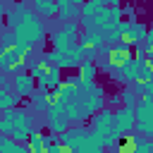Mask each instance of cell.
<instances>
[{
	"label": "cell",
	"mask_w": 153,
	"mask_h": 153,
	"mask_svg": "<svg viewBox=\"0 0 153 153\" xmlns=\"http://www.w3.org/2000/svg\"><path fill=\"white\" fill-rule=\"evenodd\" d=\"M31 131H33V117H31V112L17 110V108H10V110L2 112V117H0V134H7L14 141L24 143Z\"/></svg>",
	"instance_id": "cell-1"
},
{
	"label": "cell",
	"mask_w": 153,
	"mask_h": 153,
	"mask_svg": "<svg viewBox=\"0 0 153 153\" xmlns=\"http://www.w3.org/2000/svg\"><path fill=\"white\" fill-rule=\"evenodd\" d=\"M12 31H14V36H17V43H19V45H26V48H33V45L43 43L45 36H48L45 24H43L33 12L26 14V17L19 22V26L12 29Z\"/></svg>",
	"instance_id": "cell-2"
},
{
	"label": "cell",
	"mask_w": 153,
	"mask_h": 153,
	"mask_svg": "<svg viewBox=\"0 0 153 153\" xmlns=\"http://www.w3.org/2000/svg\"><path fill=\"white\" fill-rule=\"evenodd\" d=\"M91 127H93V131L98 134V139L103 141L105 148H110L112 141L117 139V136H115V112H112L110 108L98 110L96 117H93V122H91Z\"/></svg>",
	"instance_id": "cell-3"
},
{
	"label": "cell",
	"mask_w": 153,
	"mask_h": 153,
	"mask_svg": "<svg viewBox=\"0 0 153 153\" xmlns=\"http://www.w3.org/2000/svg\"><path fill=\"white\" fill-rule=\"evenodd\" d=\"M31 53V48H26V45H12V48H7V50H2L0 53V69H5V72H10L14 65H19L26 55Z\"/></svg>",
	"instance_id": "cell-4"
},
{
	"label": "cell",
	"mask_w": 153,
	"mask_h": 153,
	"mask_svg": "<svg viewBox=\"0 0 153 153\" xmlns=\"http://www.w3.org/2000/svg\"><path fill=\"white\" fill-rule=\"evenodd\" d=\"M136 127V112L134 108H120L115 110V134H129Z\"/></svg>",
	"instance_id": "cell-5"
},
{
	"label": "cell",
	"mask_w": 153,
	"mask_h": 153,
	"mask_svg": "<svg viewBox=\"0 0 153 153\" xmlns=\"http://www.w3.org/2000/svg\"><path fill=\"white\" fill-rule=\"evenodd\" d=\"M12 91L17 96H31L36 91V79L29 74V72H22V74H12Z\"/></svg>",
	"instance_id": "cell-6"
},
{
	"label": "cell",
	"mask_w": 153,
	"mask_h": 153,
	"mask_svg": "<svg viewBox=\"0 0 153 153\" xmlns=\"http://www.w3.org/2000/svg\"><path fill=\"white\" fill-rule=\"evenodd\" d=\"M76 153H105V146L98 139V134L91 129V131H84V136L76 146Z\"/></svg>",
	"instance_id": "cell-7"
},
{
	"label": "cell",
	"mask_w": 153,
	"mask_h": 153,
	"mask_svg": "<svg viewBox=\"0 0 153 153\" xmlns=\"http://www.w3.org/2000/svg\"><path fill=\"white\" fill-rule=\"evenodd\" d=\"M48 129L53 134H62L65 129H69V117L65 115V110L60 108H48Z\"/></svg>",
	"instance_id": "cell-8"
},
{
	"label": "cell",
	"mask_w": 153,
	"mask_h": 153,
	"mask_svg": "<svg viewBox=\"0 0 153 153\" xmlns=\"http://www.w3.org/2000/svg\"><path fill=\"white\" fill-rule=\"evenodd\" d=\"M50 43H53V48L57 53H67L72 45H76V38L65 33L62 29H55V31H50Z\"/></svg>",
	"instance_id": "cell-9"
},
{
	"label": "cell",
	"mask_w": 153,
	"mask_h": 153,
	"mask_svg": "<svg viewBox=\"0 0 153 153\" xmlns=\"http://www.w3.org/2000/svg\"><path fill=\"white\" fill-rule=\"evenodd\" d=\"M81 48H86V50H98L103 43H105V38H103V33L100 31H96V29H91V31H81V36H79V41H76Z\"/></svg>",
	"instance_id": "cell-10"
},
{
	"label": "cell",
	"mask_w": 153,
	"mask_h": 153,
	"mask_svg": "<svg viewBox=\"0 0 153 153\" xmlns=\"http://www.w3.org/2000/svg\"><path fill=\"white\" fill-rule=\"evenodd\" d=\"M136 141H139L136 134H122V136H117V139L112 141L110 151H112V153H134Z\"/></svg>",
	"instance_id": "cell-11"
},
{
	"label": "cell",
	"mask_w": 153,
	"mask_h": 153,
	"mask_svg": "<svg viewBox=\"0 0 153 153\" xmlns=\"http://www.w3.org/2000/svg\"><path fill=\"white\" fill-rule=\"evenodd\" d=\"M84 131H86L84 127H69V129H65V131H62V139H60V141H62L65 146H69V148L76 153V146H79V141H81Z\"/></svg>",
	"instance_id": "cell-12"
},
{
	"label": "cell",
	"mask_w": 153,
	"mask_h": 153,
	"mask_svg": "<svg viewBox=\"0 0 153 153\" xmlns=\"http://www.w3.org/2000/svg\"><path fill=\"white\" fill-rule=\"evenodd\" d=\"M31 7L38 12V17H57L60 12L55 0H31Z\"/></svg>",
	"instance_id": "cell-13"
},
{
	"label": "cell",
	"mask_w": 153,
	"mask_h": 153,
	"mask_svg": "<svg viewBox=\"0 0 153 153\" xmlns=\"http://www.w3.org/2000/svg\"><path fill=\"white\" fill-rule=\"evenodd\" d=\"M146 33H148V26H146V24H141V22H134V24H131V29H129V33H127L122 41H127L129 45H136V43H143Z\"/></svg>",
	"instance_id": "cell-14"
},
{
	"label": "cell",
	"mask_w": 153,
	"mask_h": 153,
	"mask_svg": "<svg viewBox=\"0 0 153 153\" xmlns=\"http://www.w3.org/2000/svg\"><path fill=\"white\" fill-rule=\"evenodd\" d=\"M48 69H50V67H45V65H41V62H33V65L29 67V74L36 79V88H48Z\"/></svg>",
	"instance_id": "cell-15"
},
{
	"label": "cell",
	"mask_w": 153,
	"mask_h": 153,
	"mask_svg": "<svg viewBox=\"0 0 153 153\" xmlns=\"http://www.w3.org/2000/svg\"><path fill=\"white\" fill-rule=\"evenodd\" d=\"M0 153H29V146H22L7 134H0Z\"/></svg>",
	"instance_id": "cell-16"
},
{
	"label": "cell",
	"mask_w": 153,
	"mask_h": 153,
	"mask_svg": "<svg viewBox=\"0 0 153 153\" xmlns=\"http://www.w3.org/2000/svg\"><path fill=\"white\" fill-rule=\"evenodd\" d=\"M26 146H29V153H45V141H43V134L41 131H31L29 134V139H26Z\"/></svg>",
	"instance_id": "cell-17"
},
{
	"label": "cell",
	"mask_w": 153,
	"mask_h": 153,
	"mask_svg": "<svg viewBox=\"0 0 153 153\" xmlns=\"http://www.w3.org/2000/svg\"><path fill=\"white\" fill-rule=\"evenodd\" d=\"M81 17V10H79V5H65V7H60V12H57V19L60 22H72V19H79Z\"/></svg>",
	"instance_id": "cell-18"
},
{
	"label": "cell",
	"mask_w": 153,
	"mask_h": 153,
	"mask_svg": "<svg viewBox=\"0 0 153 153\" xmlns=\"http://www.w3.org/2000/svg\"><path fill=\"white\" fill-rule=\"evenodd\" d=\"M96 74H98V67H96L93 60H84V62L79 65V76H81L84 81H93Z\"/></svg>",
	"instance_id": "cell-19"
},
{
	"label": "cell",
	"mask_w": 153,
	"mask_h": 153,
	"mask_svg": "<svg viewBox=\"0 0 153 153\" xmlns=\"http://www.w3.org/2000/svg\"><path fill=\"white\" fill-rule=\"evenodd\" d=\"M31 105L36 108V110H48L50 105H48V88H36L33 93H31Z\"/></svg>",
	"instance_id": "cell-20"
},
{
	"label": "cell",
	"mask_w": 153,
	"mask_h": 153,
	"mask_svg": "<svg viewBox=\"0 0 153 153\" xmlns=\"http://www.w3.org/2000/svg\"><path fill=\"white\" fill-rule=\"evenodd\" d=\"M19 98L22 96H12L10 91H5V88H0V112H5V110H10V108H14L17 103H19Z\"/></svg>",
	"instance_id": "cell-21"
},
{
	"label": "cell",
	"mask_w": 153,
	"mask_h": 153,
	"mask_svg": "<svg viewBox=\"0 0 153 153\" xmlns=\"http://www.w3.org/2000/svg\"><path fill=\"white\" fill-rule=\"evenodd\" d=\"M100 7H103V5H100L98 0H86V2L79 7V10H81V19H91V17H93Z\"/></svg>",
	"instance_id": "cell-22"
},
{
	"label": "cell",
	"mask_w": 153,
	"mask_h": 153,
	"mask_svg": "<svg viewBox=\"0 0 153 153\" xmlns=\"http://www.w3.org/2000/svg\"><path fill=\"white\" fill-rule=\"evenodd\" d=\"M60 84H62V69L57 65H53L48 69V88H57Z\"/></svg>",
	"instance_id": "cell-23"
},
{
	"label": "cell",
	"mask_w": 153,
	"mask_h": 153,
	"mask_svg": "<svg viewBox=\"0 0 153 153\" xmlns=\"http://www.w3.org/2000/svg\"><path fill=\"white\" fill-rule=\"evenodd\" d=\"M62 31H65V33H69V36H74V38L79 41V36H81V26H79V19H72V22H62Z\"/></svg>",
	"instance_id": "cell-24"
},
{
	"label": "cell",
	"mask_w": 153,
	"mask_h": 153,
	"mask_svg": "<svg viewBox=\"0 0 153 153\" xmlns=\"http://www.w3.org/2000/svg\"><path fill=\"white\" fill-rule=\"evenodd\" d=\"M120 96H122V103H124V108H136V103H139V98H136V96H139V93H136L134 88H124Z\"/></svg>",
	"instance_id": "cell-25"
},
{
	"label": "cell",
	"mask_w": 153,
	"mask_h": 153,
	"mask_svg": "<svg viewBox=\"0 0 153 153\" xmlns=\"http://www.w3.org/2000/svg\"><path fill=\"white\" fill-rule=\"evenodd\" d=\"M0 45L7 50V48H12V45H17V36H14V31H5L2 33V38H0Z\"/></svg>",
	"instance_id": "cell-26"
},
{
	"label": "cell",
	"mask_w": 153,
	"mask_h": 153,
	"mask_svg": "<svg viewBox=\"0 0 153 153\" xmlns=\"http://www.w3.org/2000/svg\"><path fill=\"white\" fill-rule=\"evenodd\" d=\"M14 12H17V14L22 17V19H24L26 14H31V10H29V7L24 5V2H17V5H14Z\"/></svg>",
	"instance_id": "cell-27"
},
{
	"label": "cell",
	"mask_w": 153,
	"mask_h": 153,
	"mask_svg": "<svg viewBox=\"0 0 153 153\" xmlns=\"http://www.w3.org/2000/svg\"><path fill=\"white\" fill-rule=\"evenodd\" d=\"M0 88H5V91H12V81H10L7 76H2V74H0Z\"/></svg>",
	"instance_id": "cell-28"
},
{
	"label": "cell",
	"mask_w": 153,
	"mask_h": 153,
	"mask_svg": "<svg viewBox=\"0 0 153 153\" xmlns=\"http://www.w3.org/2000/svg\"><path fill=\"white\" fill-rule=\"evenodd\" d=\"M143 45L151 50L153 48V29H148V33H146V38H143Z\"/></svg>",
	"instance_id": "cell-29"
},
{
	"label": "cell",
	"mask_w": 153,
	"mask_h": 153,
	"mask_svg": "<svg viewBox=\"0 0 153 153\" xmlns=\"http://www.w3.org/2000/svg\"><path fill=\"white\" fill-rule=\"evenodd\" d=\"M2 17H5V2L0 0V19H2Z\"/></svg>",
	"instance_id": "cell-30"
},
{
	"label": "cell",
	"mask_w": 153,
	"mask_h": 153,
	"mask_svg": "<svg viewBox=\"0 0 153 153\" xmlns=\"http://www.w3.org/2000/svg\"><path fill=\"white\" fill-rule=\"evenodd\" d=\"M69 2H72V5H79V7H81V5L86 2V0H69Z\"/></svg>",
	"instance_id": "cell-31"
}]
</instances>
